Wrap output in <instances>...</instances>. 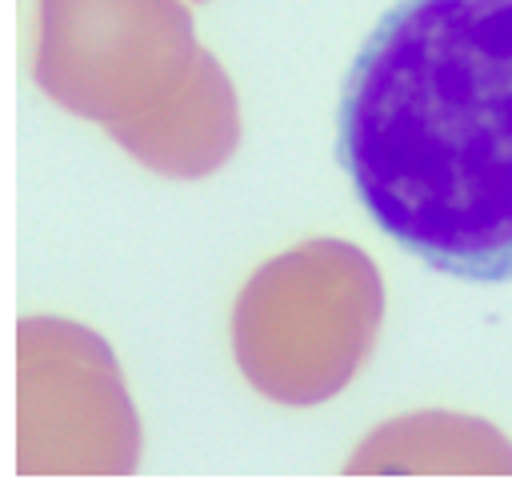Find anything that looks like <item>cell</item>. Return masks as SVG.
Returning a JSON list of instances; mask_svg holds the SVG:
<instances>
[{
  "label": "cell",
  "mask_w": 512,
  "mask_h": 496,
  "mask_svg": "<svg viewBox=\"0 0 512 496\" xmlns=\"http://www.w3.org/2000/svg\"><path fill=\"white\" fill-rule=\"evenodd\" d=\"M384 320L376 264L348 240H304L260 264L232 304L244 380L292 408L332 400L368 360Z\"/></svg>",
  "instance_id": "obj_2"
},
{
  "label": "cell",
  "mask_w": 512,
  "mask_h": 496,
  "mask_svg": "<svg viewBox=\"0 0 512 496\" xmlns=\"http://www.w3.org/2000/svg\"><path fill=\"white\" fill-rule=\"evenodd\" d=\"M336 156L400 248L512 280V0H396L344 76Z\"/></svg>",
  "instance_id": "obj_1"
},
{
  "label": "cell",
  "mask_w": 512,
  "mask_h": 496,
  "mask_svg": "<svg viewBox=\"0 0 512 496\" xmlns=\"http://www.w3.org/2000/svg\"><path fill=\"white\" fill-rule=\"evenodd\" d=\"M204 52L184 0H36V84L112 140L148 120Z\"/></svg>",
  "instance_id": "obj_3"
},
{
  "label": "cell",
  "mask_w": 512,
  "mask_h": 496,
  "mask_svg": "<svg viewBox=\"0 0 512 496\" xmlns=\"http://www.w3.org/2000/svg\"><path fill=\"white\" fill-rule=\"evenodd\" d=\"M116 144L156 176H212L240 144V104L220 60L204 52L196 72Z\"/></svg>",
  "instance_id": "obj_5"
},
{
  "label": "cell",
  "mask_w": 512,
  "mask_h": 496,
  "mask_svg": "<svg viewBox=\"0 0 512 496\" xmlns=\"http://www.w3.org/2000/svg\"><path fill=\"white\" fill-rule=\"evenodd\" d=\"M348 472H512V444L476 416L408 412L372 428L344 464Z\"/></svg>",
  "instance_id": "obj_6"
},
{
  "label": "cell",
  "mask_w": 512,
  "mask_h": 496,
  "mask_svg": "<svg viewBox=\"0 0 512 496\" xmlns=\"http://www.w3.org/2000/svg\"><path fill=\"white\" fill-rule=\"evenodd\" d=\"M140 460V420L104 336L76 320L16 324V472L124 476Z\"/></svg>",
  "instance_id": "obj_4"
}]
</instances>
